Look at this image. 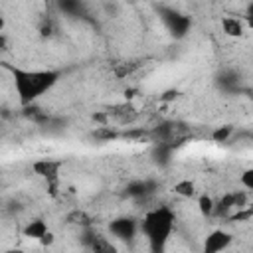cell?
Masks as SVG:
<instances>
[{
	"label": "cell",
	"mask_w": 253,
	"mask_h": 253,
	"mask_svg": "<svg viewBox=\"0 0 253 253\" xmlns=\"http://www.w3.org/2000/svg\"><path fill=\"white\" fill-rule=\"evenodd\" d=\"M233 243V235L227 231V229H211L206 239H204V251L206 253H219V251H225L229 249V245Z\"/></svg>",
	"instance_id": "6"
},
{
	"label": "cell",
	"mask_w": 253,
	"mask_h": 253,
	"mask_svg": "<svg viewBox=\"0 0 253 253\" xmlns=\"http://www.w3.org/2000/svg\"><path fill=\"white\" fill-rule=\"evenodd\" d=\"M176 213L168 206H156L148 210L138 221V231L144 235L152 251H162L174 231Z\"/></svg>",
	"instance_id": "2"
},
{
	"label": "cell",
	"mask_w": 253,
	"mask_h": 253,
	"mask_svg": "<svg viewBox=\"0 0 253 253\" xmlns=\"http://www.w3.org/2000/svg\"><path fill=\"white\" fill-rule=\"evenodd\" d=\"M231 134H233V126L231 125H221L211 132V138H213V142H227L231 138Z\"/></svg>",
	"instance_id": "15"
},
{
	"label": "cell",
	"mask_w": 253,
	"mask_h": 253,
	"mask_svg": "<svg viewBox=\"0 0 253 253\" xmlns=\"http://www.w3.org/2000/svg\"><path fill=\"white\" fill-rule=\"evenodd\" d=\"M53 241H55V235H53L51 231H45V233H43V237L40 239V243H42L43 247H47V245H53Z\"/></svg>",
	"instance_id": "17"
},
{
	"label": "cell",
	"mask_w": 253,
	"mask_h": 253,
	"mask_svg": "<svg viewBox=\"0 0 253 253\" xmlns=\"http://www.w3.org/2000/svg\"><path fill=\"white\" fill-rule=\"evenodd\" d=\"M239 184L245 188V190H253V168H245L239 176Z\"/></svg>",
	"instance_id": "16"
},
{
	"label": "cell",
	"mask_w": 253,
	"mask_h": 253,
	"mask_svg": "<svg viewBox=\"0 0 253 253\" xmlns=\"http://www.w3.org/2000/svg\"><path fill=\"white\" fill-rule=\"evenodd\" d=\"M109 233L119 241H132L134 235L138 233V221L130 215H119V217L111 219Z\"/></svg>",
	"instance_id": "5"
},
{
	"label": "cell",
	"mask_w": 253,
	"mask_h": 253,
	"mask_svg": "<svg viewBox=\"0 0 253 253\" xmlns=\"http://www.w3.org/2000/svg\"><path fill=\"white\" fill-rule=\"evenodd\" d=\"M158 14H160V20L166 26L168 34L174 40H182L188 36L190 28H192V18L188 14H182V12H178L174 8H166V6H160Z\"/></svg>",
	"instance_id": "3"
},
{
	"label": "cell",
	"mask_w": 253,
	"mask_h": 253,
	"mask_svg": "<svg viewBox=\"0 0 253 253\" xmlns=\"http://www.w3.org/2000/svg\"><path fill=\"white\" fill-rule=\"evenodd\" d=\"M221 30L229 38H241L245 34V24L235 16H223L221 18Z\"/></svg>",
	"instance_id": "12"
},
{
	"label": "cell",
	"mask_w": 253,
	"mask_h": 253,
	"mask_svg": "<svg viewBox=\"0 0 253 253\" xmlns=\"http://www.w3.org/2000/svg\"><path fill=\"white\" fill-rule=\"evenodd\" d=\"M176 97H178V91L170 89V91H166V93H164L160 99H162V101H172V99H176Z\"/></svg>",
	"instance_id": "18"
},
{
	"label": "cell",
	"mask_w": 253,
	"mask_h": 253,
	"mask_svg": "<svg viewBox=\"0 0 253 253\" xmlns=\"http://www.w3.org/2000/svg\"><path fill=\"white\" fill-rule=\"evenodd\" d=\"M45 231H49V227H47V223H45L43 219H40V217L30 219V221L22 227V235L28 237V239H34V241H40Z\"/></svg>",
	"instance_id": "10"
},
{
	"label": "cell",
	"mask_w": 253,
	"mask_h": 253,
	"mask_svg": "<svg viewBox=\"0 0 253 253\" xmlns=\"http://www.w3.org/2000/svg\"><path fill=\"white\" fill-rule=\"evenodd\" d=\"M6 47V36H4V32L0 34V49H4Z\"/></svg>",
	"instance_id": "20"
},
{
	"label": "cell",
	"mask_w": 253,
	"mask_h": 253,
	"mask_svg": "<svg viewBox=\"0 0 253 253\" xmlns=\"http://www.w3.org/2000/svg\"><path fill=\"white\" fill-rule=\"evenodd\" d=\"M14 81V89L18 95L20 105L30 107L40 97H43L47 91L53 89V85L59 81L61 73L55 69H22L8 65Z\"/></svg>",
	"instance_id": "1"
},
{
	"label": "cell",
	"mask_w": 253,
	"mask_h": 253,
	"mask_svg": "<svg viewBox=\"0 0 253 253\" xmlns=\"http://www.w3.org/2000/svg\"><path fill=\"white\" fill-rule=\"evenodd\" d=\"M154 190H156V184H154L152 180H132V182L126 184L125 194H126L128 198H132V200H144V198H148Z\"/></svg>",
	"instance_id": "7"
},
{
	"label": "cell",
	"mask_w": 253,
	"mask_h": 253,
	"mask_svg": "<svg viewBox=\"0 0 253 253\" xmlns=\"http://www.w3.org/2000/svg\"><path fill=\"white\" fill-rule=\"evenodd\" d=\"M85 235L89 237V243H87V247L91 249V251H101V253H113L117 247L107 239V237H103V235H99V233H95L93 229H85Z\"/></svg>",
	"instance_id": "8"
},
{
	"label": "cell",
	"mask_w": 253,
	"mask_h": 253,
	"mask_svg": "<svg viewBox=\"0 0 253 253\" xmlns=\"http://www.w3.org/2000/svg\"><path fill=\"white\" fill-rule=\"evenodd\" d=\"M172 192H174L176 196H180V198H194V196H196V184H194L192 180L184 178V180H178V182L172 186Z\"/></svg>",
	"instance_id": "13"
},
{
	"label": "cell",
	"mask_w": 253,
	"mask_h": 253,
	"mask_svg": "<svg viewBox=\"0 0 253 253\" xmlns=\"http://www.w3.org/2000/svg\"><path fill=\"white\" fill-rule=\"evenodd\" d=\"M57 10L69 18H79L85 16V4L83 0H55Z\"/></svg>",
	"instance_id": "11"
},
{
	"label": "cell",
	"mask_w": 253,
	"mask_h": 253,
	"mask_svg": "<svg viewBox=\"0 0 253 253\" xmlns=\"http://www.w3.org/2000/svg\"><path fill=\"white\" fill-rule=\"evenodd\" d=\"M61 168H63V160H55V158H40L32 164L34 174L40 176L42 180H45V184L51 188H55Z\"/></svg>",
	"instance_id": "4"
},
{
	"label": "cell",
	"mask_w": 253,
	"mask_h": 253,
	"mask_svg": "<svg viewBox=\"0 0 253 253\" xmlns=\"http://www.w3.org/2000/svg\"><path fill=\"white\" fill-rule=\"evenodd\" d=\"M4 28H6V18H4V14H2V10H0V34L4 32Z\"/></svg>",
	"instance_id": "19"
},
{
	"label": "cell",
	"mask_w": 253,
	"mask_h": 253,
	"mask_svg": "<svg viewBox=\"0 0 253 253\" xmlns=\"http://www.w3.org/2000/svg\"><path fill=\"white\" fill-rule=\"evenodd\" d=\"M0 172H2V170H0Z\"/></svg>",
	"instance_id": "21"
},
{
	"label": "cell",
	"mask_w": 253,
	"mask_h": 253,
	"mask_svg": "<svg viewBox=\"0 0 253 253\" xmlns=\"http://www.w3.org/2000/svg\"><path fill=\"white\" fill-rule=\"evenodd\" d=\"M233 211H235V192L223 194V196L213 204V215L229 217Z\"/></svg>",
	"instance_id": "9"
},
{
	"label": "cell",
	"mask_w": 253,
	"mask_h": 253,
	"mask_svg": "<svg viewBox=\"0 0 253 253\" xmlns=\"http://www.w3.org/2000/svg\"><path fill=\"white\" fill-rule=\"evenodd\" d=\"M213 204H215V200H213L211 196L202 194V196L198 198V210H200V213L206 215V217L213 215Z\"/></svg>",
	"instance_id": "14"
}]
</instances>
